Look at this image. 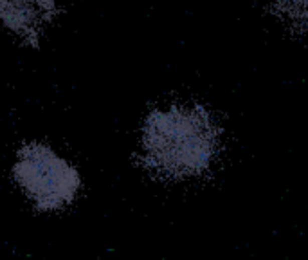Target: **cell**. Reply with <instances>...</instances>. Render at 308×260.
Masks as SVG:
<instances>
[{"mask_svg":"<svg viewBox=\"0 0 308 260\" xmlns=\"http://www.w3.org/2000/svg\"><path fill=\"white\" fill-rule=\"evenodd\" d=\"M220 128L202 105L155 109L142 125L141 159L150 172L168 179L200 176L215 161Z\"/></svg>","mask_w":308,"mask_h":260,"instance_id":"6da1fadb","label":"cell"},{"mask_svg":"<svg viewBox=\"0 0 308 260\" xmlns=\"http://www.w3.org/2000/svg\"><path fill=\"white\" fill-rule=\"evenodd\" d=\"M13 177L42 212L71 204L81 185L78 170L49 145L38 141L18 148Z\"/></svg>","mask_w":308,"mask_h":260,"instance_id":"7a4b0ae2","label":"cell"},{"mask_svg":"<svg viewBox=\"0 0 308 260\" xmlns=\"http://www.w3.org/2000/svg\"><path fill=\"white\" fill-rule=\"evenodd\" d=\"M60 13V0H0V27L24 45L36 47Z\"/></svg>","mask_w":308,"mask_h":260,"instance_id":"3957f363","label":"cell"},{"mask_svg":"<svg viewBox=\"0 0 308 260\" xmlns=\"http://www.w3.org/2000/svg\"><path fill=\"white\" fill-rule=\"evenodd\" d=\"M267 4L283 26L308 33V0H267Z\"/></svg>","mask_w":308,"mask_h":260,"instance_id":"277c9868","label":"cell"}]
</instances>
